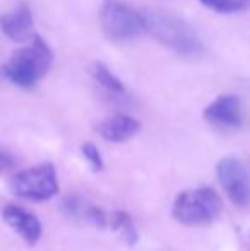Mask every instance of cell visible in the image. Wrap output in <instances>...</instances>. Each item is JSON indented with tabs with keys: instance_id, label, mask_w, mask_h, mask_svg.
I'll list each match as a JSON object with an SVG mask.
<instances>
[{
	"instance_id": "6da1fadb",
	"label": "cell",
	"mask_w": 250,
	"mask_h": 251,
	"mask_svg": "<svg viewBox=\"0 0 250 251\" xmlns=\"http://www.w3.org/2000/svg\"><path fill=\"white\" fill-rule=\"evenodd\" d=\"M142 16L147 33L170 50L184 56L202 53V41L184 17L168 10H149Z\"/></svg>"
},
{
	"instance_id": "7a4b0ae2",
	"label": "cell",
	"mask_w": 250,
	"mask_h": 251,
	"mask_svg": "<svg viewBox=\"0 0 250 251\" xmlns=\"http://www.w3.org/2000/svg\"><path fill=\"white\" fill-rule=\"evenodd\" d=\"M54 62V51L41 36L34 34L28 47L21 48L3 65L2 72L12 84L24 89L33 87Z\"/></svg>"
},
{
	"instance_id": "3957f363",
	"label": "cell",
	"mask_w": 250,
	"mask_h": 251,
	"mask_svg": "<svg viewBox=\"0 0 250 251\" xmlns=\"http://www.w3.org/2000/svg\"><path fill=\"white\" fill-rule=\"evenodd\" d=\"M221 208L223 203L220 195L209 186H200L177 195L171 214L175 221L184 226H204L218 219Z\"/></svg>"
},
{
	"instance_id": "277c9868",
	"label": "cell",
	"mask_w": 250,
	"mask_h": 251,
	"mask_svg": "<svg viewBox=\"0 0 250 251\" xmlns=\"http://www.w3.org/2000/svg\"><path fill=\"white\" fill-rule=\"evenodd\" d=\"M100 23L105 34L113 41H127L146 31L144 16L120 0H107L101 5Z\"/></svg>"
},
{
	"instance_id": "5b68a950",
	"label": "cell",
	"mask_w": 250,
	"mask_h": 251,
	"mask_svg": "<svg viewBox=\"0 0 250 251\" xmlns=\"http://www.w3.org/2000/svg\"><path fill=\"white\" fill-rule=\"evenodd\" d=\"M12 192L21 199L45 201L57 195L58 181L54 164L45 162L19 171L10 181Z\"/></svg>"
},
{
	"instance_id": "8992f818",
	"label": "cell",
	"mask_w": 250,
	"mask_h": 251,
	"mask_svg": "<svg viewBox=\"0 0 250 251\" xmlns=\"http://www.w3.org/2000/svg\"><path fill=\"white\" fill-rule=\"evenodd\" d=\"M216 173L228 199L242 207L250 203V178L237 157H223L218 162Z\"/></svg>"
},
{
	"instance_id": "52a82bcc",
	"label": "cell",
	"mask_w": 250,
	"mask_h": 251,
	"mask_svg": "<svg viewBox=\"0 0 250 251\" xmlns=\"http://www.w3.org/2000/svg\"><path fill=\"white\" fill-rule=\"evenodd\" d=\"M0 29L9 40L16 41V43L31 40L34 36V23L29 7L21 3V5L14 7L12 10L3 14L0 17Z\"/></svg>"
},
{
	"instance_id": "ba28073f",
	"label": "cell",
	"mask_w": 250,
	"mask_h": 251,
	"mask_svg": "<svg viewBox=\"0 0 250 251\" xmlns=\"http://www.w3.org/2000/svg\"><path fill=\"white\" fill-rule=\"evenodd\" d=\"M204 118L218 126H240L244 122L242 102L233 94L218 96L204 109Z\"/></svg>"
},
{
	"instance_id": "9c48e42d",
	"label": "cell",
	"mask_w": 250,
	"mask_h": 251,
	"mask_svg": "<svg viewBox=\"0 0 250 251\" xmlns=\"http://www.w3.org/2000/svg\"><path fill=\"white\" fill-rule=\"evenodd\" d=\"M2 217L28 245H36L41 236V222L31 212L24 210L19 205H7L2 212Z\"/></svg>"
},
{
	"instance_id": "30bf717a",
	"label": "cell",
	"mask_w": 250,
	"mask_h": 251,
	"mask_svg": "<svg viewBox=\"0 0 250 251\" xmlns=\"http://www.w3.org/2000/svg\"><path fill=\"white\" fill-rule=\"evenodd\" d=\"M140 130V123L129 115H113L98 125V132L108 142H127Z\"/></svg>"
},
{
	"instance_id": "8fae6325",
	"label": "cell",
	"mask_w": 250,
	"mask_h": 251,
	"mask_svg": "<svg viewBox=\"0 0 250 251\" xmlns=\"http://www.w3.org/2000/svg\"><path fill=\"white\" fill-rule=\"evenodd\" d=\"M63 212L76 221L87 222V224H93L96 227H105L108 224L107 214L100 207L79 199V197H69L63 200Z\"/></svg>"
},
{
	"instance_id": "7c38bea8",
	"label": "cell",
	"mask_w": 250,
	"mask_h": 251,
	"mask_svg": "<svg viewBox=\"0 0 250 251\" xmlns=\"http://www.w3.org/2000/svg\"><path fill=\"white\" fill-rule=\"evenodd\" d=\"M108 224L111 226V229L124 239L127 245L134 246L137 243V239H139L137 227H136V224H134L132 217L124 210L111 212V215L108 217Z\"/></svg>"
},
{
	"instance_id": "4fadbf2b",
	"label": "cell",
	"mask_w": 250,
	"mask_h": 251,
	"mask_svg": "<svg viewBox=\"0 0 250 251\" xmlns=\"http://www.w3.org/2000/svg\"><path fill=\"white\" fill-rule=\"evenodd\" d=\"M93 77L107 93L113 94V96H124L125 94V86L122 84V80L118 79L115 74H111V70L108 69L105 63H94L93 65Z\"/></svg>"
},
{
	"instance_id": "5bb4252c",
	"label": "cell",
	"mask_w": 250,
	"mask_h": 251,
	"mask_svg": "<svg viewBox=\"0 0 250 251\" xmlns=\"http://www.w3.org/2000/svg\"><path fill=\"white\" fill-rule=\"evenodd\" d=\"M199 2L220 14H237L250 9V0H199Z\"/></svg>"
},
{
	"instance_id": "9a60e30c",
	"label": "cell",
	"mask_w": 250,
	"mask_h": 251,
	"mask_svg": "<svg viewBox=\"0 0 250 251\" xmlns=\"http://www.w3.org/2000/svg\"><path fill=\"white\" fill-rule=\"evenodd\" d=\"M81 151H83L84 157H86V159H87V162L91 164L93 171H101V169H103V157H101L100 151H98V147L94 146L93 142L83 144Z\"/></svg>"
},
{
	"instance_id": "2e32d148",
	"label": "cell",
	"mask_w": 250,
	"mask_h": 251,
	"mask_svg": "<svg viewBox=\"0 0 250 251\" xmlns=\"http://www.w3.org/2000/svg\"><path fill=\"white\" fill-rule=\"evenodd\" d=\"M12 164H14L12 157H10V155L7 154L5 151L0 149V171H3V169L12 168Z\"/></svg>"
}]
</instances>
